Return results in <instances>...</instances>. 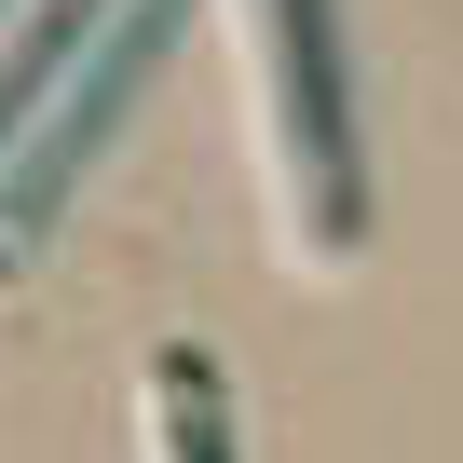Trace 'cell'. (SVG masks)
<instances>
[{"instance_id": "6da1fadb", "label": "cell", "mask_w": 463, "mask_h": 463, "mask_svg": "<svg viewBox=\"0 0 463 463\" xmlns=\"http://www.w3.org/2000/svg\"><path fill=\"white\" fill-rule=\"evenodd\" d=\"M260 14H273V96H287L300 232L354 246V150H341V55H327V0H260Z\"/></svg>"}, {"instance_id": "7a4b0ae2", "label": "cell", "mask_w": 463, "mask_h": 463, "mask_svg": "<svg viewBox=\"0 0 463 463\" xmlns=\"http://www.w3.org/2000/svg\"><path fill=\"white\" fill-rule=\"evenodd\" d=\"M164 28H177V0H137V14L109 28V55H96V82H69L55 96V123H42V150H28V177H14V204H0V260L28 246V232L69 204V177H82V150L123 123V96L150 82V55H164Z\"/></svg>"}, {"instance_id": "3957f363", "label": "cell", "mask_w": 463, "mask_h": 463, "mask_svg": "<svg viewBox=\"0 0 463 463\" xmlns=\"http://www.w3.org/2000/svg\"><path fill=\"white\" fill-rule=\"evenodd\" d=\"M109 28V0H42V14L14 28V55H0V150H14L28 123H42V96L69 82V55Z\"/></svg>"}, {"instance_id": "277c9868", "label": "cell", "mask_w": 463, "mask_h": 463, "mask_svg": "<svg viewBox=\"0 0 463 463\" xmlns=\"http://www.w3.org/2000/svg\"><path fill=\"white\" fill-rule=\"evenodd\" d=\"M164 463H232V422H218V368L204 354H164Z\"/></svg>"}, {"instance_id": "5b68a950", "label": "cell", "mask_w": 463, "mask_h": 463, "mask_svg": "<svg viewBox=\"0 0 463 463\" xmlns=\"http://www.w3.org/2000/svg\"><path fill=\"white\" fill-rule=\"evenodd\" d=\"M0 28H14V0H0Z\"/></svg>"}]
</instances>
